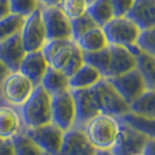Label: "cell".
<instances>
[{
    "label": "cell",
    "instance_id": "60d3db41",
    "mask_svg": "<svg viewBox=\"0 0 155 155\" xmlns=\"http://www.w3.org/2000/svg\"><path fill=\"white\" fill-rule=\"evenodd\" d=\"M86 1L89 2V5H91V4H92V2H93V1H94V0H86Z\"/></svg>",
    "mask_w": 155,
    "mask_h": 155
},
{
    "label": "cell",
    "instance_id": "2e32d148",
    "mask_svg": "<svg viewBox=\"0 0 155 155\" xmlns=\"http://www.w3.org/2000/svg\"><path fill=\"white\" fill-rule=\"evenodd\" d=\"M26 55L27 51L20 34L0 42V62L5 64L11 72L19 71Z\"/></svg>",
    "mask_w": 155,
    "mask_h": 155
},
{
    "label": "cell",
    "instance_id": "52a82bcc",
    "mask_svg": "<svg viewBox=\"0 0 155 155\" xmlns=\"http://www.w3.org/2000/svg\"><path fill=\"white\" fill-rule=\"evenodd\" d=\"M35 86L20 71L11 72L2 85V98L6 105L20 109L29 99Z\"/></svg>",
    "mask_w": 155,
    "mask_h": 155
},
{
    "label": "cell",
    "instance_id": "9c48e42d",
    "mask_svg": "<svg viewBox=\"0 0 155 155\" xmlns=\"http://www.w3.org/2000/svg\"><path fill=\"white\" fill-rule=\"evenodd\" d=\"M53 124L67 132L76 127L77 109L72 91L53 97Z\"/></svg>",
    "mask_w": 155,
    "mask_h": 155
},
{
    "label": "cell",
    "instance_id": "ab89813d",
    "mask_svg": "<svg viewBox=\"0 0 155 155\" xmlns=\"http://www.w3.org/2000/svg\"><path fill=\"white\" fill-rule=\"evenodd\" d=\"M96 155H113L111 150H97Z\"/></svg>",
    "mask_w": 155,
    "mask_h": 155
},
{
    "label": "cell",
    "instance_id": "44dd1931",
    "mask_svg": "<svg viewBox=\"0 0 155 155\" xmlns=\"http://www.w3.org/2000/svg\"><path fill=\"white\" fill-rule=\"evenodd\" d=\"M104 77L94 67L85 63L77 72L70 77L71 90H87L96 86Z\"/></svg>",
    "mask_w": 155,
    "mask_h": 155
},
{
    "label": "cell",
    "instance_id": "5b68a950",
    "mask_svg": "<svg viewBox=\"0 0 155 155\" xmlns=\"http://www.w3.org/2000/svg\"><path fill=\"white\" fill-rule=\"evenodd\" d=\"M111 46H120L137 51L141 29L127 16L114 18L103 27Z\"/></svg>",
    "mask_w": 155,
    "mask_h": 155
},
{
    "label": "cell",
    "instance_id": "ac0fdd59",
    "mask_svg": "<svg viewBox=\"0 0 155 155\" xmlns=\"http://www.w3.org/2000/svg\"><path fill=\"white\" fill-rule=\"evenodd\" d=\"M76 101L77 109V127L83 128L92 118L98 116L101 112L97 107L91 89L87 90H71Z\"/></svg>",
    "mask_w": 155,
    "mask_h": 155
},
{
    "label": "cell",
    "instance_id": "4fadbf2b",
    "mask_svg": "<svg viewBox=\"0 0 155 155\" xmlns=\"http://www.w3.org/2000/svg\"><path fill=\"white\" fill-rule=\"evenodd\" d=\"M97 149L93 147L85 132L81 127L64 132L62 147L58 155H96Z\"/></svg>",
    "mask_w": 155,
    "mask_h": 155
},
{
    "label": "cell",
    "instance_id": "b9f144b4",
    "mask_svg": "<svg viewBox=\"0 0 155 155\" xmlns=\"http://www.w3.org/2000/svg\"><path fill=\"white\" fill-rule=\"evenodd\" d=\"M137 155H145L143 153H140V154H137Z\"/></svg>",
    "mask_w": 155,
    "mask_h": 155
},
{
    "label": "cell",
    "instance_id": "74e56055",
    "mask_svg": "<svg viewBox=\"0 0 155 155\" xmlns=\"http://www.w3.org/2000/svg\"><path fill=\"white\" fill-rule=\"evenodd\" d=\"M143 154L145 155H155V138L149 137L147 143L143 149Z\"/></svg>",
    "mask_w": 155,
    "mask_h": 155
},
{
    "label": "cell",
    "instance_id": "3957f363",
    "mask_svg": "<svg viewBox=\"0 0 155 155\" xmlns=\"http://www.w3.org/2000/svg\"><path fill=\"white\" fill-rule=\"evenodd\" d=\"M83 130L97 150H112L120 132V119L99 113L92 118Z\"/></svg>",
    "mask_w": 155,
    "mask_h": 155
},
{
    "label": "cell",
    "instance_id": "7402d4cb",
    "mask_svg": "<svg viewBox=\"0 0 155 155\" xmlns=\"http://www.w3.org/2000/svg\"><path fill=\"white\" fill-rule=\"evenodd\" d=\"M84 53H96L110 46L103 27H94L76 41Z\"/></svg>",
    "mask_w": 155,
    "mask_h": 155
},
{
    "label": "cell",
    "instance_id": "d590c367",
    "mask_svg": "<svg viewBox=\"0 0 155 155\" xmlns=\"http://www.w3.org/2000/svg\"><path fill=\"white\" fill-rule=\"evenodd\" d=\"M9 74H11L9 69L5 64H2L0 62V106L1 105H6L4 98H2V85H4V82H5V79H6V77Z\"/></svg>",
    "mask_w": 155,
    "mask_h": 155
},
{
    "label": "cell",
    "instance_id": "f35d334b",
    "mask_svg": "<svg viewBox=\"0 0 155 155\" xmlns=\"http://www.w3.org/2000/svg\"><path fill=\"white\" fill-rule=\"evenodd\" d=\"M41 7H51V6H58L61 0H39Z\"/></svg>",
    "mask_w": 155,
    "mask_h": 155
},
{
    "label": "cell",
    "instance_id": "836d02e7",
    "mask_svg": "<svg viewBox=\"0 0 155 155\" xmlns=\"http://www.w3.org/2000/svg\"><path fill=\"white\" fill-rule=\"evenodd\" d=\"M116 18L127 16L134 6L135 0H111Z\"/></svg>",
    "mask_w": 155,
    "mask_h": 155
},
{
    "label": "cell",
    "instance_id": "8992f818",
    "mask_svg": "<svg viewBox=\"0 0 155 155\" xmlns=\"http://www.w3.org/2000/svg\"><path fill=\"white\" fill-rule=\"evenodd\" d=\"M120 119V132L114 147L112 148L113 155H137L143 153L148 137L146 133L135 128L127 121Z\"/></svg>",
    "mask_w": 155,
    "mask_h": 155
},
{
    "label": "cell",
    "instance_id": "e0dca14e",
    "mask_svg": "<svg viewBox=\"0 0 155 155\" xmlns=\"http://www.w3.org/2000/svg\"><path fill=\"white\" fill-rule=\"evenodd\" d=\"M20 110L11 105L0 106V139H13L23 132Z\"/></svg>",
    "mask_w": 155,
    "mask_h": 155
},
{
    "label": "cell",
    "instance_id": "7a4b0ae2",
    "mask_svg": "<svg viewBox=\"0 0 155 155\" xmlns=\"http://www.w3.org/2000/svg\"><path fill=\"white\" fill-rule=\"evenodd\" d=\"M19 110L25 130L53 123V97L41 85L34 89L29 99Z\"/></svg>",
    "mask_w": 155,
    "mask_h": 155
},
{
    "label": "cell",
    "instance_id": "603a6c76",
    "mask_svg": "<svg viewBox=\"0 0 155 155\" xmlns=\"http://www.w3.org/2000/svg\"><path fill=\"white\" fill-rule=\"evenodd\" d=\"M130 113L146 119L155 120V89H147L137 101L130 105Z\"/></svg>",
    "mask_w": 155,
    "mask_h": 155
},
{
    "label": "cell",
    "instance_id": "30bf717a",
    "mask_svg": "<svg viewBox=\"0 0 155 155\" xmlns=\"http://www.w3.org/2000/svg\"><path fill=\"white\" fill-rule=\"evenodd\" d=\"M20 35L27 53L42 50L45 48L48 39L41 8L34 12L31 16L26 18L25 26Z\"/></svg>",
    "mask_w": 155,
    "mask_h": 155
},
{
    "label": "cell",
    "instance_id": "d6a6232c",
    "mask_svg": "<svg viewBox=\"0 0 155 155\" xmlns=\"http://www.w3.org/2000/svg\"><path fill=\"white\" fill-rule=\"evenodd\" d=\"M138 48L141 51L155 57V27L141 31Z\"/></svg>",
    "mask_w": 155,
    "mask_h": 155
},
{
    "label": "cell",
    "instance_id": "277c9868",
    "mask_svg": "<svg viewBox=\"0 0 155 155\" xmlns=\"http://www.w3.org/2000/svg\"><path fill=\"white\" fill-rule=\"evenodd\" d=\"M94 101L101 113L123 118L130 113V105L126 103L121 94L110 83L109 79L104 78L96 86L91 89Z\"/></svg>",
    "mask_w": 155,
    "mask_h": 155
},
{
    "label": "cell",
    "instance_id": "83f0119b",
    "mask_svg": "<svg viewBox=\"0 0 155 155\" xmlns=\"http://www.w3.org/2000/svg\"><path fill=\"white\" fill-rule=\"evenodd\" d=\"M84 61L94 67L104 78H107L110 67V46L96 53H84Z\"/></svg>",
    "mask_w": 155,
    "mask_h": 155
},
{
    "label": "cell",
    "instance_id": "f546056e",
    "mask_svg": "<svg viewBox=\"0 0 155 155\" xmlns=\"http://www.w3.org/2000/svg\"><path fill=\"white\" fill-rule=\"evenodd\" d=\"M94 27H98L97 22L90 16V14H84L81 18L71 20V29H72V40L77 41L85 33L91 31Z\"/></svg>",
    "mask_w": 155,
    "mask_h": 155
},
{
    "label": "cell",
    "instance_id": "484cf974",
    "mask_svg": "<svg viewBox=\"0 0 155 155\" xmlns=\"http://www.w3.org/2000/svg\"><path fill=\"white\" fill-rule=\"evenodd\" d=\"M26 18L18 14H9L8 16L0 20V42L21 34L25 26Z\"/></svg>",
    "mask_w": 155,
    "mask_h": 155
},
{
    "label": "cell",
    "instance_id": "8fae6325",
    "mask_svg": "<svg viewBox=\"0 0 155 155\" xmlns=\"http://www.w3.org/2000/svg\"><path fill=\"white\" fill-rule=\"evenodd\" d=\"M106 79H109L110 83L116 87L128 105L134 103L148 89L143 76L138 68L127 74Z\"/></svg>",
    "mask_w": 155,
    "mask_h": 155
},
{
    "label": "cell",
    "instance_id": "e575fe53",
    "mask_svg": "<svg viewBox=\"0 0 155 155\" xmlns=\"http://www.w3.org/2000/svg\"><path fill=\"white\" fill-rule=\"evenodd\" d=\"M0 155H16L12 139H0Z\"/></svg>",
    "mask_w": 155,
    "mask_h": 155
},
{
    "label": "cell",
    "instance_id": "4dcf8cb0",
    "mask_svg": "<svg viewBox=\"0 0 155 155\" xmlns=\"http://www.w3.org/2000/svg\"><path fill=\"white\" fill-rule=\"evenodd\" d=\"M12 13L23 18L31 16L34 12L41 8L39 0H9Z\"/></svg>",
    "mask_w": 155,
    "mask_h": 155
},
{
    "label": "cell",
    "instance_id": "d6986e66",
    "mask_svg": "<svg viewBox=\"0 0 155 155\" xmlns=\"http://www.w3.org/2000/svg\"><path fill=\"white\" fill-rule=\"evenodd\" d=\"M127 18L137 23L141 31L155 27V0H135Z\"/></svg>",
    "mask_w": 155,
    "mask_h": 155
},
{
    "label": "cell",
    "instance_id": "ba28073f",
    "mask_svg": "<svg viewBox=\"0 0 155 155\" xmlns=\"http://www.w3.org/2000/svg\"><path fill=\"white\" fill-rule=\"evenodd\" d=\"M41 12L48 41L72 40L71 20L63 13L61 8L58 6L41 7Z\"/></svg>",
    "mask_w": 155,
    "mask_h": 155
},
{
    "label": "cell",
    "instance_id": "d4e9b609",
    "mask_svg": "<svg viewBox=\"0 0 155 155\" xmlns=\"http://www.w3.org/2000/svg\"><path fill=\"white\" fill-rule=\"evenodd\" d=\"M138 65L141 75L143 76V79L147 84L148 89H155V57L141 51L139 48L135 51Z\"/></svg>",
    "mask_w": 155,
    "mask_h": 155
},
{
    "label": "cell",
    "instance_id": "ffe728a7",
    "mask_svg": "<svg viewBox=\"0 0 155 155\" xmlns=\"http://www.w3.org/2000/svg\"><path fill=\"white\" fill-rule=\"evenodd\" d=\"M41 86L49 93L51 97L62 94L64 92L71 91L70 87V77H68L64 72L49 67V69L42 79Z\"/></svg>",
    "mask_w": 155,
    "mask_h": 155
},
{
    "label": "cell",
    "instance_id": "8d00e7d4",
    "mask_svg": "<svg viewBox=\"0 0 155 155\" xmlns=\"http://www.w3.org/2000/svg\"><path fill=\"white\" fill-rule=\"evenodd\" d=\"M12 14V7L9 0H0V20Z\"/></svg>",
    "mask_w": 155,
    "mask_h": 155
},
{
    "label": "cell",
    "instance_id": "1f68e13d",
    "mask_svg": "<svg viewBox=\"0 0 155 155\" xmlns=\"http://www.w3.org/2000/svg\"><path fill=\"white\" fill-rule=\"evenodd\" d=\"M121 119L127 121L132 126H134L135 128H138V130L142 131L143 133H146L148 137L155 138V120H146V119H142V118L134 116L132 113L126 114Z\"/></svg>",
    "mask_w": 155,
    "mask_h": 155
},
{
    "label": "cell",
    "instance_id": "5bb4252c",
    "mask_svg": "<svg viewBox=\"0 0 155 155\" xmlns=\"http://www.w3.org/2000/svg\"><path fill=\"white\" fill-rule=\"evenodd\" d=\"M137 55L128 48L110 45V67L107 78L117 77L137 69Z\"/></svg>",
    "mask_w": 155,
    "mask_h": 155
},
{
    "label": "cell",
    "instance_id": "7c38bea8",
    "mask_svg": "<svg viewBox=\"0 0 155 155\" xmlns=\"http://www.w3.org/2000/svg\"><path fill=\"white\" fill-rule=\"evenodd\" d=\"M23 132L49 155H58L62 147L64 132L55 124L50 123L36 128H27L23 130Z\"/></svg>",
    "mask_w": 155,
    "mask_h": 155
},
{
    "label": "cell",
    "instance_id": "cb8c5ba5",
    "mask_svg": "<svg viewBox=\"0 0 155 155\" xmlns=\"http://www.w3.org/2000/svg\"><path fill=\"white\" fill-rule=\"evenodd\" d=\"M87 14L97 22L99 27H104L114 19V11L111 0H94L89 6Z\"/></svg>",
    "mask_w": 155,
    "mask_h": 155
},
{
    "label": "cell",
    "instance_id": "9a60e30c",
    "mask_svg": "<svg viewBox=\"0 0 155 155\" xmlns=\"http://www.w3.org/2000/svg\"><path fill=\"white\" fill-rule=\"evenodd\" d=\"M49 67L50 64L48 62L43 50H38V51L27 53L20 65L19 71L28 78L36 87L41 85L42 79L47 74Z\"/></svg>",
    "mask_w": 155,
    "mask_h": 155
},
{
    "label": "cell",
    "instance_id": "f1b7e54d",
    "mask_svg": "<svg viewBox=\"0 0 155 155\" xmlns=\"http://www.w3.org/2000/svg\"><path fill=\"white\" fill-rule=\"evenodd\" d=\"M89 2L86 0H61L58 7L70 20L81 18L87 13Z\"/></svg>",
    "mask_w": 155,
    "mask_h": 155
},
{
    "label": "cell",
    "instance_id": "6da1fadb",
    "mask_svg": "<svg viewBox=\"0 0 155 155\" xmlns=\"http://www.w3.org/2000/svg\"><path fill=\"white\" fill-rule=\"evenodd\" d=\"M42 50L50 67L64 72L68 77L74 76L85 64L84 51L74 40L48 41Z\"/></svg>",
    "mask_w": 155,
    "mask_h": 155
},
{
    "label": "cell",
    "instance_id": "4316f807",
    "mask_svg": "<svg viewBox=\"0 0 155 155\" xmlns=\"http://www.w3.org/2000/svg\"><path fill=\"white\" fill-rule=\"evenodd\" d=\"M12 140L15 147L16 155H49L25 132L15 135Z\"/></svg>",
    "mask_w": 155,
    "mask_h": 155
}]
</instances>
